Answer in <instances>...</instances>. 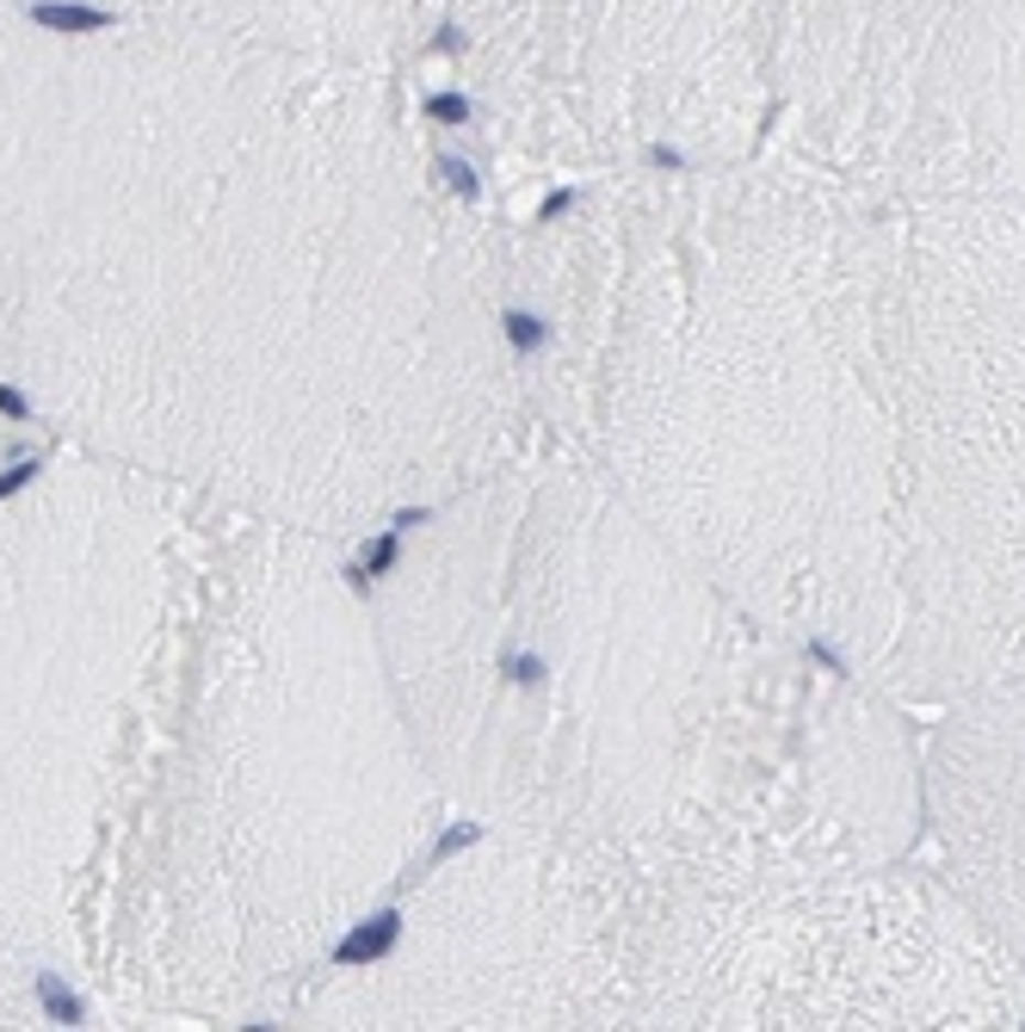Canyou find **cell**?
<instances>
[{
  "label": "cell",
  "instance_id": "obj_1",
  "mask_svg": "<svg viewBox=\"0 0 1025 1032\" xmlns=\"http://www.w3.org/2000/svg\"><path fill=\"white\" fill-rule=\"evenodd\" d=\"M0 390L223 514L371 538L512 445L500 235L396 75L0 0Z\"/></svg>",
  "mask_w": 1025,
  "mask_h": 1032
},
{
  "label": "cell",
  "instance_id": "obj_2",
  "mask_svg": "<svg viewBox=\"0 0 1025 1032\" xmlns=\"http://www.w3.org/2000/svg\"><path fill=\"white\" fill-rule=\"evenodd\" d=\"M341 545L198 507L80 915L111 1008L279 1020L439 823Z\"/></svg>",
  "mask_w": 1025,
  "mask_h": 1032
},
{
  "label": "cell",
  "instance_id": "obj_3",
  "mask_svg": "<svg viewBox=\"0 0 1025 1032\" xmlns=\"http://www.w3.org/2000/svg\"><path fill=\"white\" fill-rule=\"evenodd\" d=\"M358 588L451 816L581 872L661 816L692 619L606 470L507 445L396 519Z\"/></svg>",
  "mask_w": 1025,
  "mask_h": 1032
},
{
  "label": "cell",
  "instance_id": "obj_4",
  "mask_svg": "<svg viewBox=\"0 0 1025 1032\" xmlns=\"http://www.w3.org/2000/svg\"><path fill=\"white\" fill-rule=\"evenodd\" d=\"M204 501L63 452L0 483V953L80 970V915Z\"/></svg>",
  "mask_w": 1025,
  "mask_h": 1032
},
{
  "label": "cell",
  "instance_id": "obj_5",
  "mask_svg": "<svg viewBox=\"0 0 1025 1032\" xmlns=\"http://www.w3.org/2000/svg\"><path fill=\"white\" fill-rule=\"evenodd\" d=\"M284 1026H630V1008L587 872L464 823Z\"/></svg>",
  "mask_w": 1025,
  "mask_h": 1032
},
{
  "label": "cell",
  "instance_id": "obj_6",
  "mask_svg": "<svg viewBox=\"0 0 1025 1032\" xmlns=\"http://www.w3.org/2000/svg\"><path fill=\"white\" fill-rule=\"evenodd\" d=\"M716 0H408L488 155L531 180L686 173L680 99Z\"/></svg>",
  "mask_w": 1025,
  "mask_h": 1032
},
{
  "label": "cell",
  "instance_id": "obj_7",
  "mask_svg": "<svg viewBox=\"0 0 1025 1032\" xmlns=\"http://www.w3.org/2000/svg\"><path fill=\"white\" fill-rule=\"evenodd\" d=\"M32 7H75V13L161 19L192 32H223L248 44H284L310 56H341L365 68H396L414 50L408 0H32Z\"/></svg>",
  "mask_w": 1025,
  "mask_h": 1032
},
{
  "label": "cell",
  "instance_id": "obj_8",
  "mask_svg": "<svg viewBox=\"0 0 1025 1032\" xmlns=\"http://www.w3.org/2000/svg\"><path fill=\"white\" fill-rule=\"evenodd\" d=\"M56 1001L44 996V965L0 953V1026H50Z\"/></svg>",
  "mask_w": 1025,
  "mask_h": 1032
}]
</instances>
